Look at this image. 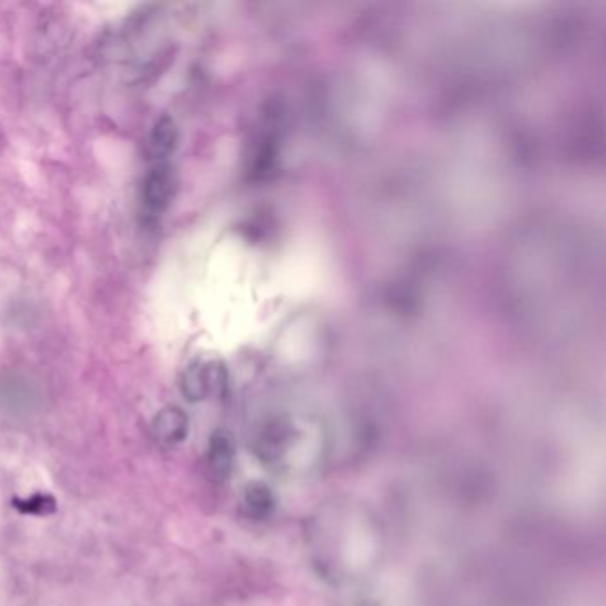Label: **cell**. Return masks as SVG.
Segmentation results:
<instances>
[{
    "mask_svg": "<svg viewBox=\"0 0 606 606\" xmlns=\"http://www.w3.org/2000/svg\"><path fill=\"white\" fill-rule=\"evenodd\" d=\"M228 372L221 361L196 363L185 370L182 377V393L191 402H200L210 395H219L226 390Z\"/></svg>",
    "mask_w": 606,
    "mask_h": 606,
    "instance_id": "6da1fadb",
    "label": "cell"
},
{
    "mask_svg": "<svg viewBox=\"0 0 606 606\" xmlns=\"http://www.w3.org/2000/svg\"><path fill=\"white\" fill-rule=\"evenodd\" d=\"M176 191L173 169L168 162H155L144 178L143 203L150 216L157 217L166 212Z\"/></svg>",
    "mask_w": 606,
    "mask_h": 606,
    "instance_id": "7a4b0ae2",
    "label": "cell"
},
{
    "mask_svg": "<svg viewBox=\"0 0 606 606\" xmlns=\"http://www.w3.org/2000/svg\"><path fill=\"white\" fill-rule=\"evenodd\" d=\"M152 432L162 445H178L187 438L189 418L180 407H164L160 409L159 415L153 418Z\"/></svg>",
    "mask_w": 606,
    "mask_h": 606,
    "instance_id": "3957f363",
    "label": "cell"
},
{
    "mask_svg": "<svg viewBox=\"0 0 606 606\" xmlns=\"http://www.w3.org/2000/svg\"><path fill=\"white\" fill-rule=\"evenodd\" d=\"M235 448L232 439L224 432H214L207 450V466L210 477L216 482H224L232 475Z\"/></svg>",
    "mask_w": 606,
    "mask_h": 606,
    "instance_id": "277c9868",
    "label": "cell"
},
{
    "mask_svg": "<svg viewBox=\"0 0 606 606\" xmlns=\"http://www.w3.org/2000/svg\"><path fill=\"white\" fill-rule=\"evenodd\" d=\"M178 143H180V132L175 120L168 114L157 118L150 132V152L155 162H166V159L176 152Z\"/></svg>",
    "mask_w": 606,
    "mask_h": 606,
    "instance_id": "5b68a950",
    "label": "cell"
},
{
    "mask_svg": "<svg viewBox=\"0 0 606 606\" xmlns=\"http://www.w3.org/2000/svg\"><path fill=\"white\" fill-rule=\"evenodd\" d=\"M242 509H244L249 519L265 521V519L271 518L272 512L276 509V498L272 495L271 489L265 484L253 482L244 491Z\"/></svg>",
    "mask_w": 606,
    "mask_h": 606,
    "instance_id": "8992f818",
    "label": "cell"
},
{
    "mask_svg": "<svg viewBox=\"0 0 606 606\" xmlns=\"http://www.w3.org/2000/svg\"><path fill=\"white\" fill-rule=\"evenodd\" d=\"M15 507L18 511L24 514H34V516H47L50 512L56 509V502L47 495H34L27 498L24 502H15Z\"/></svg>",
    "mask_w": 606,
    "mask_h": 606,
    "instance_id": "52a82bcc",
    "label": "cell"
}]
</instances>
